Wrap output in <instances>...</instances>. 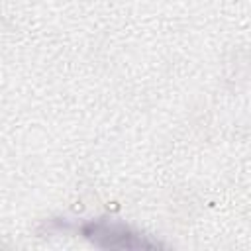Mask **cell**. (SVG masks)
Returning a JSON list of instances; mask_svg holds the SVG:
<instances>
[{
	"label": "cell",
	"instance_id": "obj_1",
	"mask_svg": "<svg viewBox=\"0 0 251 251\" xmlns=\"http://www.w3.org/2000/svg\"><path fill=\"white\" fill-rule=\"evenodd\" d=\"M82 233L90 237L92 241L108 247H147L151 243L137 237V233H131L129 229L122 226H108V224H88L82 227Z\"/></svg>",
	"mask_w": 251,
	"mask_h": 251
}]
</instances>
